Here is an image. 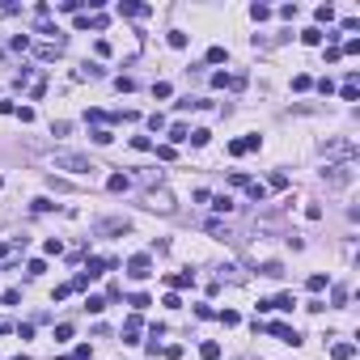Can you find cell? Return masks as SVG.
Masks as SVG:
<instances>
[{
    "mask_svg": "<svg viewBox=\"0 0 360 360\" xmlns=\"http://www.w3.org/2000/svg\"><path fill=\"white\" fill-rule=\"evenodd\" d=\"M322 288H327V275L314 271V275H309V293H322Z\"/></svg>",
    "mask_w": 360,
    "mask_h": 360,
    "instance_id": "obj_19",
    "label": "cell"
},
{
    "mask_svg": "<svg viewBox=\"0 0 360 360\" xmlns=\"http://www.w3.org/2000/svg\"><path fill=\"white\" fill-rule=\"evenodd\" d=\"M199 356H203V360H216V356H221V343H212V339H208V343L199 347Z\"/></svg>",
    "mask_w": 360,
    "mask_h": 360,
    "instance_id": "obj_16",
    "label": "cell"
},
{
    "mask_svg": "<svg viewBox=\"0 0 360 360\" xmlns=\"http://www.w3.org/2000/svg\"><path fill=\"white\" fill-rule=\"evenodd\" d=\"M0 187H5V178H0Z\"/></svg>",
    "mask_w": 360,
    "mask_h": 360,
    "instance_id": "obj_34",
    "label": "cell"
},
{
    "mask_svg": "<svg viewBox=\"0 0 360 360\" xmlns=\"http://www.w3.org/2000/svg\"><path fill=\"white\" fill-rule=\"evenodd\" d=\"M187 140H191V144H195V149H203V144H208V131H203V127H199V131H191V136H187Z\"/></svg>",
    "mask_w": 360,
    "mask_h": 360,
    "instance_id": "obj_26",
    "label": "cell"
},
{
    "mask_svg": "<svg viewBox=\"0 0 360 360\" xmlns=\"http://www.w3.org/2000/svg\"><path fill=\"white\" fill-rule=\"evenodd\" d=\"M89 136H93V144H111V140H115V136H111V131H106V127H93Z\"/></svg>",
    "mask_w": 360,
    "mask_h": 360,
    "instance_id": "obj_23",
    "label": "cell"
},
{
    "mask_svg": "<svg viewBox=\"0 0 360 360\" xmlns=\"http://www.w3.org/2000/svg\"><path fill=\"white\" fill-rule=\"evenodd\" d=\"M318 21H327V26H331V21H335V9H331V5H322V9H318Z\"/></svg>",
    "mask_w": 360,
    "mask_h": 360,
    "instance_id": "obj_32",
    "label": "cell"
},
{
    "mask_svg": "<svg viewBox=\"0 0 360 360\" xmlns=\"http://www.w3.org/2000/svg\"><path fill=\"white\" fill-rule=\"evenodd\" d=\"M271 187H275V191H284V187H288V174H284V170H275V174H271Z\"/></svg>",
    "mask_w": 360,
    "mask_h": 360,
    "instance_id": "obj_28",
    "label": "cell"
},
{
    "mask_svg": "<svg viewBox=\"0 0 360 360\" xmlns=\"http://www.w3.org/2000/svg\"><path fill=\"white\" fill-rule=\"evenodd\" d=\"M212 208H216V212H233V199H229V195H216Z\"/></svg>",
    "mask_w": 360,
    "mask_h": 360,
    "instance_id": "obj_21",
    "label": "cell"
},
{
    "mask_svg": "<svg viewBox=\"0 0 360 360\" xmlns=\"http://www.w3.org/2000/svg\"><path fill=\"white\" fill-rule=\"evenodd\" d=\"M34 55H39V59H55V55H64V39H55V43H39V47H34Z\"/></svg>",
    "mask_w": 360,
    "mask_h": 360,
    "instance_id": "obj_6",
    "label": "cell"
},
{
    "mask_svg": "<svg viewBox=\"0 0 360 360\" xmlns=\"http://www.w3.org/2000/svg\"><path fill=\"white\" fill-rule=\"evenodd\" d=\"M170 284L174 288H191L195 284V271H178V275H170Z\"/></svg>",
    "mask_w": 360,
    "mask_h": 360,
    "instance_id": "obj_10",
    "label": "cell"
},
{
    "mask_svg": "<svg viewBox=\"0 0 360 360\" xmlns=\"http://www.w3.org/2000/svg\"><path fill=\"white\" fill-rule=\"evenodd\" d=\"M343 102H356V77H347V85H343Z\"/></svg>",
    "mask_w": 360,
    "mask_h": 360,
    "instance_id": "obj_27",
    "label": "cell"
},
{
    "mask_svg": "<svg viewBox=\"0 0 360 360\" xmlns=\"http://www.w3.org/2000/svg\"><path fill=\"white\" fill-rule=\"evenodd\" d=\"M322 178H327V187H347L356 178V161H331L322 170Z\"/></svg>",
    "mask_w": 360,
    "mask_h": 360,
    "instance_id": "obj_2",
    "label": "cell"
},
{
    "mask_svg": "<svg viewBox=\"0 0 360 360\" xmlns=\"http://www.w3.org/2000/svg\"><path fill=\"white\" fill-rule=\"evenodd\" d=\"M208 233L212 237H233V229H229V225H221V221H208Z\"/></svg>",
    "mask_w": 360,
    "mask_h": 360,
    "instance_id": "obj_13",
    "label": "cell"
},
{
    "mask_svg": "<svg viewBox=\"0 0 360 360\" xmlns=\"http://www.w3.org/2000/svg\"><path fill=\"white\" fill-rule=\"evenodd\" d=\"M255 331H267V335H275V339H280V343H301V331H297V327H284V322H255Z\"/></svg>",
    "mask_w": 360,
    "mask_h": 360,
    "instance_id": "obj_3",
    "label": "cell"
},
{
    "mask_svg": "<svg viewBox=\"0 0 360 360\" xmlns=\"http://www.w3.org/2000/svg\"><path fill=\"white\" fill-rule=\"evenodd\" d=\"M13 360H30V356H13Z\"/></svg>",
    "mask_w": 360,
    "mask_h": 360,
    "instance_id": "obj_33",
    "label": "cell"
},
{
    "mask_svg": "<svg viewBox=\"0 0 360 360\" xmlns=\"http://www.w3.org/2000/svg\"><path fill=\"white\" fill-rule=\"evenodd\" d=\"M225 59H229V51H225V47H212V51H208V64H225Z\"/></svg>",
    "mask_w": 360,
    "mask_h": 360,
    "instance_id": "obj_20",
    "label": "cell"
},
{
    "mask_svg": "<svg viewBox=\"0 0 360 360\" xmlns=\"http://www.w3.org/2000/svg\"><path fill=\"white\" fill-rule=\"evenodd\" d=\"M55 339H59V343L72 339V327H68V322H59V327H55Z\"/></svg>",
    "mask_w": 360,
    "mask_h": 360,
    "instance_id": "obj_30",
    "label": "cell"
},
{
    "mask_svg": "<svg viewBox=\"0 0 360 360\" xmlns=\"http://www.w3.org/2000/svg\"><path fill=\"white\" fill-rule=\"evenodd\" d=\"M127 229H131V221H123V216H111V221L98 225V233H127Z\"/></svg>",
    "mask_w": 360,
    "mask_h": 360,
    "instance_id": "obj_7",
    "label": "cell"
},
{
    "mask_svg": "<svg viewBox=\"0 0 360 360\" xmlns=\"http://www.w3.org/2000/svg\"><path fill=\"white\" fill-rule=\"evenodd\" d=\"M170 47H174V51H183V47H187V34L183 30H170Z\"/></svg>",
    "mask_w": 360,
    "mask_h": 360,
    "instance_id": "obj_24",
    "label": "cell"
},
{
    "mask_svg": "<svg viewBox=\"0 0 360 360\" xmlns=\"http://www.w3.org/2000/svg\"><path fill=\"white\" fill-rule=\"evenodd\" d=\"M55 170H68V174H93L98 165H93L89 157H81V153H55Z\"/></svg>",
    "mask_w": 360,
    "mask_h": 360,
    "instance_id": "obj_1",
    "label": "cell"
},
{
    "mask_svg": "<svg viewBox=\"0 0 360 360\" xmlns=\"http://www.w3.org/2000/svg\"><path fill=\"white\" fill-rule=\"evenodd\" d=\"M127 275H131V280H144V275H153V259H149V255L127 259Z\"/></svg>",
    "mask_w": 360,
    "mask_h": 360,
    "instance_id": "obj_4",
    "label": "cell"
},
{
    "mask_svg": "<svg viewBox=\"0 0 360 360\" xmlns=\"http://www.w3.org/2000/svg\"><path fill=\"white\" fill-rule=\"evenodd\" d=\"M131 149L144 153V149H153V140H149V136H131Z\"/></svg>",
    "mask_w": 360,
    "mask_h": 360,
    "instance_id": "obj_29",
    "label": "cell"
},
{
    "mask_svg": "<svg viewBox=\"0 0 360 360\" xmlns=\"http://www.w3.org/2000/svg\"><path fill=\"white\" fill-rule=\"evenodd\" d=\"M85 309H89V314H102V309H106V297H89Z\"/></svg>",
    "mask_w": 360,
    "mask_h": 360,
    "instance_id": "obj_25",
    "label": "cell"
},
{
    "mask_svg": "<svg viewBox=\"0 0 360 360\" xmlns=\"http://www.w3.org/2000/svg\"><path fill=\"white\" fill-rule=\"evenodd\" d=\"M301 43H305V47H318V43H322V30H318V26L301 30Z\"/></svg>",
    "mask_w": 360,
    "mask_h": 360,
    "instance_id": "obj_11",
    "label": "cell"
},
{
    "mask_svg": "<svg viewBox=\"0 0 360 360\" xmlns=\"http://www.w3.org/2000/svg\"><path fill=\"white\" fill-rule=\"evenodd\" d=\"M144 13H149L144 5H119V17H144Z\"/></svg>",
    "mask_w": 360,
    "mask_h": 360,
    "instance_id": "obj_12",
    "label": "cell"
},
{
    "mask_svg": "<svg viewBox=\"0 0 360 360\" xmlns=\"http://www.w3.org/2000/svg\"><path fill=\"white\" fill-rule=\"evenodd\" d=\"M356 356V343H335L331 347V360H352Z\"/></svg>",
    "mask_w": 360,
    "mask_h": 360,
    "instance_id": "obj_9",
    "label": "cell"
},
{
    "mask_svg": "<svg viewBox=\"0 0 360 360\" xmlns=\"http://www.w3.org/2000/svg\"><path fill=\"white\" fill-rule=\"evenodd\" d=\"M297 301H293V293H280V297H275V301H271V309H284V314H288V309H293Z\"/></svg>",
    "mask_w": 360,
    "mask_h": 360,
    "instance_id": "obj_14",
    "label": "cell"
},
{
    "mask_svg": "<svg viewBox=\"0 0 360 360\" xmlns=\"http://www.w3.org/2000/svg\"><path fill=\"white\" fill-rule=\"evenodd\" d=\"M140 331H144V322H140V314H131V318L123 322V343H140Z\"/></svg>",
    "mask_w": 360,
    "mask_h": 360,
    "instance_id": "obj_5",
    "label": "cell"
},
{
    "mask_svg": "<svg viewBox=\"0 0 360 360\" xmlns=\"http://www.w3.org/2000/svg\"><path fill=\"white\" fill-rule=\"evenodd\" d=\"M250 17L263 21V17H271V9H267V5H255V9H250Z\"/></svg>",
    "mask_w": 360,
    "mask_h": 360,
    "instance_id": "obj_31",
    "label": "cell"
},
{
    "mask_svg": "<svg viewBox=\"0 0 360 360\" xmlns=\"http://www.w3.org/2000/svg\"><path fill=\"white\" fill-rule=\"evenodd\" d=\"M187 136H191V131H187V123H174V127H170V140H174V144H183Z\"/></svg>",
    "mask_w": 360,
    "mask_h": 360,
    "instance_id": "obj_18",
    "label": "cell"
},
{
    "mask_svg": "<svg viewBox=\"0 0 360 360\" xmlns=\"http://www.w3.org/2000/svg\"><path fill=\"white\" fill-rule=\"evenodd\" d=\"M106 187H111V191H127L131 178H127V174H111V183H106Z\"/></svg>",
    "mask_w": 360,
    "mask_h": 360,
    "instance_id": "obj_15",
    "label": "cell"
},
{
    "mask_svg": "<svg viewBox=\"0 0 360 360\" xmlns=\"http://www.w3.org/2000/svg\"><path fill=\"white\" fill-rule=\"evenodd\" d=\"M149 208H161V212H170L174 203H170V195H165V191H149Z\"/></svg>",
    "mask_w": 360,
    "mask_h": 360,
    "instance_id": "obj_8",
    "label": "cell"
},
{
    "mask_svg": "<svg viewBox=\"0 0 360 360\" xmlns=\"http://www.w3.org/2000/svg\"><path fill=\"white\" fill-rule=\"evenodd\" d=\"M293 89H297V93H305V89H314V81H309L305 72H301V77H293Z\"/></svg>",
    "mask_w": 360,
    "mask_h": 360,
    "instance_id": "obj_22",
    "label": "cell"
},
{
    "mask_svg": "<svg viewBox=\"0 0 360 360\" xmlns=\"http://www.w3.org/2000/svg\"><path fill=\"white\" fill-rule=\"evenodd\" d=\"M246 191H250V199H259V203L267 199V187H263V183H246Z\"/></svg>",
    "mask_w": 360,
    "mask_h": 360,
    "instance_id": "obj_17",
    "label": "cell"
}]
</instances>
